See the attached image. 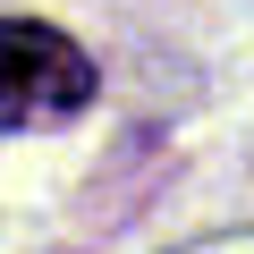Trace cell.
<instances>
[{
  "label": "cell",
  "instance_id": "obj_1",
  "mask_svg": "<svg viewBox=\"0 0 254 254\" xmlns=\"http://www.w3.org/2000/svg\"><path fill=\"white\" fill-rule=\"evenodd\" d=\"M93 102V60L26 17H0V127H43Z\"/></svg>",
  "mask_w": 254,
  "mask_h": 254
},
{
  "label": "cell",
  "instance_id": "obj_2",
  "mask_svg": "<svg viewBox=\"0 0 254 254\" xmlns=\"http://www.w3.org/2000/svg\"><path fill=\"white\" fill-rule=\"evenodd\" d=\"M178 254H254V229H220V237H195Z\"/></svg>",
  "mask_w": 254,
  "mask_h": 254
}]
</instances>
